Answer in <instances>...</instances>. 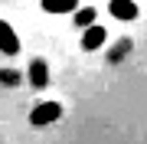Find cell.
I'll use <instances>...</instances> for the list:
<instances>
[{
	"label": "cell",
	"mask_w": 147,
	"mask_h": 144,
	"mask_svg": "<svg viewBox=\"0 0 147 144\" xmlns=\"http://www.w3.org/2000/svg\"><path fill=\"white\" fill-rule=\"evenodd\" d=\"M59 115H62V105H59V101H39V105L30 112V121L39 128V124H53Z\"/></svg>",
	"instance_id": "cell-1"
},
{
	"label": "cell",
	"mask_w": 147,
	"mask_h": 144,
	"mask_svg": "<svg viewBox=\"0 0 147 144\" xmlns=\"http://www.w3.org/2000/svg\"><path fill=\"white\" fill-rule=\"evenodd\" d=\"M82 30H85V33H82V49H85V53H92V49H101V46H105V36H108V33L101 30L98 23H88V26H82Z\"/></svg>",
	"instance_id": "cell-2"
},
{
	"label": "cell",
	"mask_w": 147,
	"mask_h": 144,
	"mask_svg": "<svg viewBox=\"0 0 147 144\" xmlns=\"http://www.w3.org/2000/svg\"><path fill=\"white\" fill-rule=\"evenodd\" d=\"M0 53H7V56L20 53V36L13 33V26L7 20H0Z\"/></svg>",
	"instance_id": "cell-3"
},
{
	"label": "cell",
	"mask_w": 147,
	"mask_h": 144,
	"mask_svg": "<svg viewBox=\"0 0 147 144\" xmlns=\"http://www.w3.org/2000/svg\"><path fill=\"white\" fill-rule=\"evenodd\" d=\"M108 10L115 20H137V3H131V0H111Z\"/></svg>",
	"instance_id": "cell-4"
},
{
	"label": "cell",
	"mask_w": 147,
	"mask_h": 144,
	"mask_svg": "<svg viewBox=\"0 0 147 144\" xmlns=\"http://www.w3.org/2000/svg\"><path fill=\"white\" fill-rule=\"evenodd\" d=\"M30 82L36 89H46V82H49V66L42 62V59H33L30 62Z\"/></svg>",
	"instance_id": "cell-5"
},
{
	"label": "cell",
	"mask_w": 147,
	"mask_h": 144,
	"mask_svg": "<svg viewBox=\"0 0 147 144\" xmlns=\"http://www.w3.org/2000/svg\"><path fill=\"white\" fill-rule=\"evenodd\" d=\"M75 7H79V0H42L46 13H72Z\"/></svg>",
	"instance_id": "cell-6"
},
{
	"label": "cell",
	"mask_w": 147,
	"mask_h": 144,
	"mask_svg": "<svg viewBox=\"0 0 147 144\" xmlns=\"http://www.w3.org/2000/svg\"><path fill=\"white\" fill-rule=\"evenodd\" d=\"M75 23H79V26L95 23V10H79V7H75Z\"/></svg>",
	"instance_id": "cell-7"
},
{
	"label": "cell",
	"mask_w": 147,
	"mask_h": 144,
	"mask_svg": "<svg viewBox=\"0 0 147 144\" xmlns=\"http://www.w3.org/2000/svg\"><path fill=\"white\" fill-rule=\"evenodd\" d=\"M0 82H3V85H20V72H10V69H0Z\"/></svg>",
	"instance_id": "cell-8"
}]
</instances>
